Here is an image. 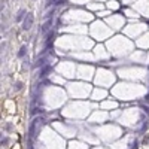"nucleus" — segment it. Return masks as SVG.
I'll return each instance as SVG.
<instances>
[{"mask_svg":"<svg viewBox=\"0 0 149 149\" xmlns=\"http://www.w3.org/2000/svg\"><path fill=\"white\" fill-rule=\"evenodd\" d=\"M25 51H27V48H25V46H22V48L19 49V52H18V55H19V57H24V55H25Z\"/></svg>","mask_w":149,"mask_h":149,"instance_id":"nucleus-3","label":"nucleus"},{"mask_svg":"<svg viewBox=\"0 0 149 149\" xmlns=\"http://www.w3.org/2000/svg\"><path fill=\"white\" fill-rule=\"evenodd\" d=\"M24 13H25V12H24V9H21V10L18 12V15H16V21H21V19H22V16H24Z\"/></svg>","mask_w":149,"mask_h":149,"instance_id":"nucleus-2","label":"nucleus"},{"mask_svg":"<svg viewBox=\"0 0 149 149\" xmlns=\"http://www.w3.org/2000/svg\"><path fill=\"white\" fill-rule=\"evenodd\" d=\"M49 25H51V21H48V22L43 25V28H42V30H43V31H48V30H49Z\"/></svg>","mask_w":149,"mask_h":149,"instance_id":"nucleus-4","label":"nucleus"},{"mask_svg":"<svg viewBox=\"0 0 149 149\" xmlns=\"http://www.w3.org/2000/svg\"><path fill=\"white\" fill-rule=\"evenodd\" d=\"M33 21H34L33 13H27V16L24 18V22H22V28H24V30H28V28L33 25Z\"/></svg>","mask_w":149,"mask_h":149,"instance_id":"nucleus-1","label":"nucleus"}]
</instances>
